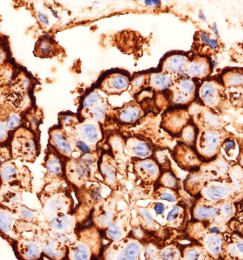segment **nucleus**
<instances>
[{"label": "nucleus", "instance_id": "2f4dec72", "mask_svg": "<svg viewBox=\"0 0 243 260\" xmlns=\"http://www.w3.org/2000/svg\"><path fill=\"white\" fill-rule=\"evenodd\" d=\"M138 170L143 175H148L150 177H155L159 172V168L155 162L150 159L141 160L137 164Z\"/></svg>", "mask_w": 243, "mask_h": 260}, {"label": "nucleus", "instance_id": "f257e3e1", "mask_svg": "<svg viewBox=\"0 0 243 260\" xmlns=\"http://www.w3.org/2000/svg\"><path fill=\"white\" fill-rule=\"evenodd\" d=\"M68 183L44 185L37 193L41 205V215L44 221L72 214L75 208L72 191Z\"/></svg>", "mask_w": 243, "mask_h": 260}, {"label": "nucleus", "instance_id": "58836bf2", "mask_svg": "<svg viewBox=\"0 0 243 260\" xmlns=\"http://www.w3.org/2000/svg\"><path fill=\"white\" fill-rule=\"evenodd\" d=\"M218 213V209L216 208H211V207H200L197 210V216L199 218H208L214 216Z\"/></svg>", "mask_w": 243, "mask_h": 260}, {"label": "nucleus", "instance_id": "de8ad7c7", "mask_svg": "<svg viewBox=\"0 0 243 260\" xmlns=\"http://www.w3.org/2000/svg\"><path fill=\"white\" fill-rule=\"evenodd\" d=\"M37 18H38L39 21H40L42 24H43L45 26H47L48 24H49V19H48L47 16L42 13V12H37Z\"/></svg>", "mask_w": 243, "mask_h": 260}, {"label": "nucleus", "instance_id": "9d476101", "mask_svg": "<svg viewBox=\"0 0 243 260\" xmlns=\"http://www.w3.org/2000/svg\"><path fill=\"white\" fill-rule=\"evenodd\" d=\"M17 217L15 231L17 235L26 233H33L42 227L43 220L41 219V212L28 208L24 203L16 207L12 211Z\"/></svg>", "mask_w": 243, "mask_h": 260}, {"label": "nucleus", "instance_id": "72a5a7b5", "mask_svg": "<svg viewBox=\"0 0 243 260\" xmlns=\"http://www.w3.org/2000/svg\"><path fill=\"white\" fill-rule=\"evenodd\" d=\"M103 101L104 100H102V96L99 94L98 91H97V90L92 91L88 95H86L84 100H83V110H89L92 107H95V105L103 102Z\"/></svg>", "mask_w": 243, "mask_h": 260}, {"label": "nucleus", "instance_id": "7ed1b4c3", "mask_svg": "<svg viewBox=\"0 0 243 260\" xmlns=\"http://www.w3.org/2000/svg\"><path fill=\"white\" fill-rule=\"evenodd\" d=\"M0 183L24 192H33V176L27 166L9 158L0 164Z\"/></svg>", "mask_w": 243, "mask_h": 260}, {"label": "nucleus", "instance_id": "e433bc0d", "mask_svg": "<svg viewBox=\"0 0 243 260\" xmlns=\"http://www.w3.org/2000/svg\"><path fill=\"white\" fill-rule=\"evenodd\" d=\"M228 190L224 186H212L207 190V196L212 201H218L228 194Z\"/></svg>", "mask_w": 243, "mask_h": 260}, {"label": "nucleus", "instance_id": "a211bd4d", "mask_svg": "<svg viewBox=\"0 0 243 260\" xmlns=\"http://www.w3.org/2000/svg\"><path fill=\"white\" fill-rule=\"evenodd\" d=\"M221 129H204L197 136V150L204 156L216 155L221 144Z\"/></svg>", "mask_w": 243, "mask_h": 260}, {"label": "nucleus", "instance_id": "f3484780", "mask_svg": "<svg viewBox=\"0 0 243 260\" xmlns=\"http://www.w3.org/2000/svg\"><path fill=\"white\" fill-rule=\"evenodd\" d=\"M65 131L74 136L75 139L84 141L90 147L96 146L101 139L99 123L92 118Z\"/></svg>", "mask_w": 243, "mask_h": 260}, {"label": "nucleus", "instance_id": "a878e982", "mask_svg": "<svg viewBox=\"0 0 243 260\" xmlns=\"http://www.w3.org/2000/svg\"><path fill=\"white\" fill-rule=\"evenodd\" d=\"M174 157L176 161L182 165L194 166H198L200 162L198 154L191 146H187L184 143H180L175 147Z\"/></svg>", "mask_w": 243, "mask_h": 260}, {"label": "nucleus", "instance_id": "ea45409f", "mask_svg": "<svg viewBox=\"0 0 243 260\" xmlns=\"http://www.w3.org/2000/svg\"><path fill=\"white\" fill-rule=\"evenodd\" d=\"M107 234L113 240H118L122 238V232L116 224H111L107 229Z\"/></svg>", "mask_w": 243, "mask_h": 260}, {"label": "nucleus", "instance_id": "864d4df0", "mask_svg": "<svg viewBox=\"0 0 243 260\" xmlns=\"http://www.w3.org/2000/svg\"><path fill=\"white\" fill-rule=\"evenodd\" d=\"M175 183V180H174V178H171V177H166V185H168V186H172V185H174Z\"/></svg>", "mask_w": 243, "mask_h": 260}, {"label": "nucleus", "instance_id": "f03ea898", "mask_svg": "<svg viewBox=\"0 0 243 260\" xmlns=\"http://www.w3.org/2000/svg\"><path fill=\"white\" fill-rule=\"evenodd\" d=\"M12 133L9 146L12 158L22 164H34L40 153V139L23 125Z\"/></svg>", "mask_w": 243, "mask_h": 260}, {"label": "nucleus", "instance_id": "f8f14e48", "mask_svg": "<svg viewBox=\"0 0 243 260\" xmlns=\"http://www.w3.org/2000/svg\"><path fill=\"white\" fill-rule=\"evenodd\" d=\"M49 145L66 158H74L76 148L75 138L61 126L53 127L49 131Z\"/></svg>", "mask_w": 243, "mask_h": 260}, {"label": "nucleus", "instance_id": "c9c22d12", "mask_svg": "<svg viewBox=\"0 0 243 260\" xmlns=\"http://www.w3.org/2000/svg\"><path fill=\"white\" fill-rule=\"evenodd\" d=\"M3 122L7 125L10 133L15 132L16 129L22 126L23 123L22 117L15 113L10 114Z\"/></svg>", "mask_w": 243, "mask_h": 260}, {"label": "nucleus", "instance_id": "7c9ffc66", "mask_svg": "<svg viewBox=\"0 0 243 260\" xmlns=\"http://www.w3.org/2000/svg\"><path fill=\"white\" fill-rule=\"evenodd\" d=\"M180 136L182 138L184 144L189 146H194L196 145L197 136H198L196 125L190 122L189 124L183 129Z\"/></svg>", "mask_w": 243, "mask_h": 260}, {"label": "nucleus", "instance_id": "20e7f679", "mask_svg": "<svg viewBox=\"0 0 243 260\" xmlns=\"http://www.w3.org/2000/svg\"><path fill=\"white\" fill-rule=\"evenodd\" d=\"M95 157L91 153L78 158H67L65 164L66 180L74 190L84 187L92 180Z\"/></svg>", "mask_w": 243, "mask_h": 260}, {"label": "nucleus", "instance_id": "4c0bfd02", "mask_svg": "<svg viewBox=\"0 0 243 260\" xmlns=\"http://www.w3.org/2000/svg\"><path fill=\"white\" fill-rule=\"evenodd\" d=\"M140 247L136 242H131L126 247L125 255L128 259L130 260H136L139 255Z\"/></svg>", "mask_w": 243, "mask_h": 260}, {"label": "nucleus", "instance_id": "603ef678", "mask_svg": "<svg viewBox=\"0 0 243 260\" xmlns=\"http://www.w3.org/2000/svg\"><path fill=\"white\" fill-rule=\"evenodd\" d=\"M223 210H224L225 215L229 216V215H231L232 212V207L229 204H225L223 207Z\"/></svg>", "mask_w": 243, "mask_h": 260}, {"label": "nucleus", "instance_id": "13d9d810", "mask_svg": "<svg viewBox=\"0 0 243 260\" xmlns=\"http://www.w3.org/2000/svg\"><path fill=\"white\" fill-rule=\"evenodd\" d=\"M210 232H211V233H216V234H217V233H220L219 230H218V228H211Z\"/></svg>", "mask_w": 243, "mask_h": 260}, {"label": "nucleus", "instance_id": "5fc2aeb1", "mask_svg": "<svg viewBox=\"0 0 243 260\" xmlns=\"http://www.w3.org/2000/svg\"><path fill=\"white\" fill-rule=\"evenodd\" d=\"M145 4L147 5H160L161 2L160 1H145Z\"/></svg>", "mask_w": 243, "mask_h": 260}, {"label": "nucleus", "instance_id": "0eeeda50", "mask_svg": "<svg viewBox=\"0 0 243 260\" xmlns=\"http://www.w3.org/2000/svg\"><path fill=\"white\" fill-rule=\"evenodd\" d=\"M66 158L60 155L50 145L48 144L46 149L45 157L42 166H44V185L53 183H67L65 176V164Z\"/></svg>", "mask_w": 243, "mask_h": 260}, {"label": "nucleus", "instance_id": "cd10ccee", "mask_svg": "<svg viewBox=\"0 0 243 260\" xmlns=\"http://www.w3.org/2000/svg\"><path fill=\"white\" fill-rule=\"evenodd\" d=\"M35 49L36 56L42 58H50L54 55L56 45L51 39L43 37L37 41Z\"/></svg>", "mask_w": 243, "mask_h": 260}, {"label": "nucleus", "instance_id": "6e6552de", "mask_svg": "<svg viewBox=\"0 0 243 260\" xmlns=\"http://www.w3.org/2000/svg\"><path fill=\"white\" fill-rule=\"evenodd\" d=\"M225 48V44L217 35L210 31L199 30L195 33L191 51L193 54L209 58L221 54Z\"/></svg>", "mask_w": 243, "mask_h": 260}, {"label": "nucleus", "instance_id": "4468645a", "mask_svg": "<svg viewBox=\"0 0 243 260\" xmlns=\"http://www.w3.org/2000/svg\"><path fill=\"white\" fill-rule=\"evenodd\" d=\"M189 111L184 109H171L165 112L161 120V128L175 136H180L183 129L191 122Z\"/></svg>", "mask_w": 243, "mask_h": 260}, {"label": "nucleus", "instance_id": "a19ab883", "mask_svg": "<svg viewBox=\"0 0 243 260\" xmlns=\"http://www.w3.org/2000/svg\"><path fill=\"white\" fill-rule=\"evenodd\" d=\"M10 132L4 122L0 121V145L10 140Z\"/></svg>", "mask_w": 243, "mask_h": 260}, {"label": "nucleus", "instance_id": "37998d69", "mask_svg": "<svg viewBox=\"0 0 243 260\" xmlns=\"http://www.w3.org/2000/svg\"><path fill=\"white\" fill-rule=\"evenodd\" d=\"M223 146L227 155H230L231 151L235 150L236 143L233 140L227 139L223 143Z\"/></svg>", "mask_w": 243, "mask_h": 260}, {"label": "nucleus", "instance_id": "b1692460", "mask_svg": "<svg viewBox=\"0 0 243 260\" xmlns=\"http://www.w3.org/2000/svg\"><path fill=\"white\" fill-rule=\"evenodd\" d=\"M200 109L196 114L197 121L199 124L206 128L205 129H216L219 130L223 126V121L218 113L200 106Z\"/></svg>", "mask_w": 243, "mask_h": 260}, {"label": "nucleus", "instance_id": "aec40b11", "mask_svg": "<svg viewBox=\"0 0 243 260\" xmlns=\"http://www.w3.org/2000/svg\"><path fill=\"white\" fill-rule=\"evenodd\" d=\"M190 56L183 53H173L164 56L160 63L159 72L168 74L175 79L184 76L186 64L189 62Z\"/></svg>", "mask_w": 243, "mask_h": 260}, {"label": "nucleus", "instance_id": "6ab92c4d", "mask_svg": "<svg viewBox=\"0 0 243 260\" xmlns=\"http://www.w3.org/2000/svg\"><path fill=\"white\" fill-rule=\"evenodd\" d=\"M214 66L209 58L193 54L184 70V77L195 79H207L212 74Z\"/></svg>", "mask_w": 243, "mask_h": 260}, {"label": "nucleus", "instance_id": "ddd939ff", "mask_svg": "<svg viewBox=\"0 0 243 260\" xmlns=\"http://www.w3.org/2000/svg\"><path fill=\"white\" fill-rule=\"evenodd\" d=\"M32 234V237L40 243L43 254L49 259L64 260L67 257V246L51 238L42 228Z\"/></svg>", "mask_w": 243, "mask_h": 260}, {"label": "nucleus", "instance_id": "4be33fe9", "mask_svg": "<svg viewBox=\"0 0 243 260\" xmlns=\"http://www.w3.org/2000/svg\"><path fill=\"white\" fill-rule=\"evenodd\" d=\"M117 117L122 123L131 124L136 123L144 114V111L137 101L126 103L122 107L116 109Z\"/></svg>", "mask_w": 243, "mask_h": 260}, {"label": "nucleus", "instance_id": "a18cd8bd", "mask_svg": "<svg viewBox=\"0 0 243 260\" xmlns=\"http://www.w3.org/2000/svg\"><path fill=\"white\" fill-rule=\"evenodd\" d=\"M175 252L172 249H166L161 253L162 260H172L174 259Z\"/></svg>", "mask_w": 243, "mask_h": 260}, {"label": "nucleus", "instance_id": "3c124183", "mask_svg": "<svg viewBox=\"0 0 243 260\" xmlns=\"http://www.w3.org/2000/svg\"><path fill=\"white\" fill-rule=\"evenodd\" d=\"M142 215H143V217H144L147 223L148 224H152L154 223V220H153L150 215H149L148 212L145 211V210H143V211H142Z\"/></svg>", "mask_w": 243, "mask_h": 260}, {"label": "nucleus", "instance_id": "dca6fc26", "mask_svg": "<svg viewBox=\"0 0 243 260\" xmlns=\"http://www.w3.org/2000/svg\"><path fill=\"white\" fill-rule=\"evenodd\" d=\"M131 79L127 74L115 72L106 74L99 84V88L109 95H120L130 87Z\"/></svg>", "mask_w": 243, "mask_h": 260}, {"label": "nucleus", "instance_id": "473e14b6", "mask_svg": "<svg viewBox=\"0 0 243 260\" xmlns=\"http://www.w3.org/2000/svg\"><path fill=\"white\" fill-rule=\"evenodd\" d=\"M89 113L92 115V119L98 122V123H104L106 116V106L105 102L99 103L95 107L89 109Z\"/></svg>", "mask_w": 243, "mask_h": 260}, {"label": "nucleus", "instance_id": "bb28decb", "mask_svg": "<svg viewBox=\"0 0 243 260\" xmlns=\"http://www.w3.org/2000/svg\"><path fill=\"white\" fill-rule=\"evenodd\" d=\"M174 77L161 72L149 73L148 86L158 92L166 91L171 88L174 81Z\"/></svg>", "mask_w": 243, "mask_h": 260}, {"label": "nucleus", "instance_id": "6e6d98bb", "mask_svg": "<svg viewBox=\"0 0 243 260\" xmlns=\"http://www.w3.org/2000/svg\"><path fill=\"white\" fill-rule=\"evenodd\" d=\"M116 260H130L128 259L127 256L124 255V254H120L119 256H118V257L116 258Z\"/></svg>", "mask_w": 243, "mask_h": 260}, {"label": "nucleus", "instance_id": "f704fd0d", "mask_svg": "<svg viewBox=\"0 0 243 260\" xmlns=\"http://www.w3.org/2000/svg\"><path fill=\"white\" fill-rule=\"evenodd\" d=\"M207 248L214 254H220L222 252V240L216 235H211L207 238L206 242Z\"/></svg>", "mask_w": 243, "mask_h": 260}, {"label": "nucleus", "instance_id": "49530a36", "mask_svg": "<svg viewBox=\"0 0 243 260\" xmlns=\"http://www.w3.org/2000/svg\"><path fill=\"white\" fill-rule=\"evenodd\" d=\"M179 211H180V210H179L178 207H174V208H173V210L168 213L167 217L168 221L171 222V221L174 220L175 217H177V215H178Z\"/></svg>", "mask_w": 243, "mask_h": 260}, {"label": "nucleus", "instance_id": "8fccbe9b", "mask_svg": "<svg viewBox=\"0 0 243 260\" xmlns=\"http://www.w3.org/2000/svg\"><path fill=\"white\" fill-rule=\"evenodd\" d=\"M154 210H155L156 213H157L158 215H161V214L164 213L165 211L164 205L161 203H156L155 207H154Z\"/></svg>", "mask_w": 243, "mask_h": 260}, {"label": "nucleus", "instance_id": "c03bdc74", "mask_svg": "<svg viewBox=\"0 0 243 260\" xmlns=\"http://www.w3.org/2000/svg\"><path fill=\"white\" fill-rule=\"evenodd\" d=\"M199 256L200 252L196 249H190L185 254L186 260H197Z\"/></svg>", "mask_w": 243, "mask_h": 260}, {"label": "nucleus", "instance_id": "c85d7f7f", "mask_svg": "<svg viewBox=\"0 0 243 260\" xmlns=\"http://www.w3.org/2000/svg\"><path fill=\"white\" fill-rule=\"evenodd\" d=\"M131 153L139 158H146L152 154V147L149 143L140 140H132L129 144Z\"/></svg>", "mask_w": 243, "mask_h": 260}, {"label": "nucleus", "instance_id": "412c9836", "mask_svg": "<svg viewBox=\"0 0 243 260\" xmlns=\"http://www.w3.org/2000/svg\"><path fill=\"white\" fill-rule=\"evenodd\" d=\"M17 217L11 210L0 208V236L8 242H12L18 238L15 231Z\"/></svg>", "mask_w": 243, "mask_h": 260}, {"label": "nucleus", "instance_id": "393cba45", "mask_svg": "<svg viewBox=\"0 0 243 260\" xmlns=\"http://www.w3.org/2000/svg\"><path fill=\"white\" fill-rule=\"evenodd\" d=\"M221 81L227 91L242 90V68L230 69L221 74Z\"/></svg>", "mask_w": 243, "mask_h": 260}, {"label": "nucleus", "instance_id": "423d86ee", "mask_svg": "<svg viewBox=\"0 0 243 260\" xmlns=\"http://www.w3.org/2000/svg\"><path fill=\"white\" fill-rule=\"evenodd\" d=\"M78 223L72 214L62 215L42 222V228L49 236L69 247L75 241Z\"/></svg>", "mask_w": 243, "mask_h": 260}, {"label": "nucleus", "instance_id": "2eb2a0df", "mask_svg": "<svg viewBox=\"0 0 243 260\" xmlns=\"http://www.w3.org/2000/svg\"><path fill=\"white\" fill-rule=\"evenodd\" d=\"M16 256L19 260L42 259V248L40 243L33 237L27 238L24 235H19L12 244Z\"/></svg>", "mask_w": 243, "mask_h": 260}, {"label": "nucleus", "instance_id": "c756f323", "mask_svg": "<svg viewBox=\"0 0 243 260\" xmlns=\"http://www.w3.org/2000/svg\"><path fill=\"white\" fill-rule=\"evenodd\" d=\"M149 73L136 74L131 80V93L132 96L143 89H146L148 86Z\"/></svg>", "mask_w": 243, "mask_h": 260}, {"label": "nucleus", "instance_id": "09e8293b", "mask_svg": "<svg viewBox=\"0 0 243 260\" xmlns=\"http://www.w3.org/2000/svg\"><path fill=\"white\" fill-rule=\"evenodd\" d=\"M160 198L161 200H164V201H167L168 202H171V203H173L175 201V198L173 194L169 193V192H164L160 196Z\"/></svg>", "mask_w": 243, "mask_h": 260}, {"label": "nucleus", "instance_id": "5701e85b", "mask_svg": "<svg viewBox=\"0 0 243 260\" xmlns=\"http://www.w3.org/2000/svg\"><path fill=\"white\" fill-rule=\"evenodd\" d=\"M23 192L0 183V208L13 211L16 207L24 203Z\"/></svg>", "mask_w": 243, "mask_h": 260}, {"label": "nucleus", "instance_id": "4d7b16f0", "mask_svg": "<svg viewBox=\"0 0 243 260\" xmlns=\"http://www.w3.org/2000/svg\"><path fill=\"white\" fill-rule=\"evenodd\" d=\"M4 51H3V49H0V62H1V61H3V59H4Z\"/></svg>", "mask_w": 243, "mask_h": 260}, {"label": "nucleus", "instance_id": "79ce46f5", "mask_svg": "<svg viewBox=\"0 0 243 260\" xmlns=\"http://www.w3.org/2000/svg\"><path fill=\"white\" fill-rule=\"evenodd\" d=\"M75 144L76 148H77L79 152L82 153V155L92 153V147L88 146L84 141H81V140L75 139Z\"/></svg>", "mask_w": 243, "mask_h": 260}, {"label": "nucleus", "instance_id": "1a4fd4ad", "mask_svg": "<svg viewBox=\"0 0 243 260\" xmlns=\"http://www.w3.org/2000/svg\"><path fill=\"white\" fill-rule=\"evenodd\" d=\"M95 239V233L91 228L76 230L75 241L67 247V257L69 260H92V243Z\"/></svg>", "mask_w": 243, "mask_h": 260}, {"label": "nucleus", "instance_id": "39448f33", "mask_svg": "<svg viewBox=\"0 0 243 260\" xmlns=\"http://www.w3.org/2000/svg\"><path fill=\"white\" fill-rule=\"evenodd\" d=\"M197 94L203 107L215 112L221 113L229 108L228 91L221 81L207 79L200 85Z\"/></svg>", "mask_w": 243, "mask_h": 260}, {"label": "nucleus", "instance_id": "9b49d317", "mask_svg": "<svg viewBox=\"0 0 243 260\" xmlns=\"http://www.w3.org/2000/svg\"><path fill=\"white\" fill-rule=\"evenodd\" d=\"M168 91L172 104L175 106H188L196 99L198 87L194 80L183 76L174 81Z\"/></svg>", "mask_w": 243, "mask_h": 260}]
</instances>
